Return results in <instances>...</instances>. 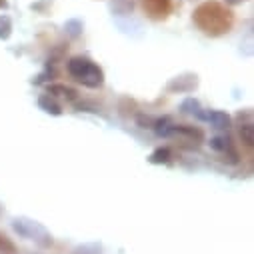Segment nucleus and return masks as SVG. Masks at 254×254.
Wrapping results in <instances>:
<instances>
[{
	"label": "nucleus",
	"instance_id": "obj_1",
	"mask_svg": "<svg viewBox=\"0 0 254 254\" xmlns=\"http://www.w3.org/2000/svg\"><path fill=\"white\" fill-rule=\"evenodd\" d=\"M196 22L206 32L220 34V32H224V30L230 28V12L224 10L222 6H218L216 2L204 4V6H200L196 10Z\"/></svg>",
	"mask_w": 254,
	"mask_h": 254
},
{
	"label": "nucleus",
	"instance_id": "obj_2",
	"mask_svg": "<svg viewBox=\"0 0 254 254\" xmlns=\"http://www.w3.org/2000/svg\"><path fill=\"white\" fill-rule=\"evenodd\" d=\"M68 70L72 76H76L80 82L88 84V86H98L102 82V72L100 68H96L90 60L86 58H72L70 64H68Z\"/></svg>",
	"mask_w": 254,
	"mask_h": 254
},
{
	"label": "nucleus",
	"instance_id": "obj_3",
	"mask_svg": "<svg viewBox=\"0 0 254 254\" xmlns=\"http://www.w3.org/2000/svg\"><path fill=\"white\" fill-rule=\"evenodd\" d=\"M170 0H144V8L152 14V16H164L168 12Z\"/></svg>",
	"mask_w": 254,
	"mask_h": 254
},
{
	"label": "nucleus",
	"instance_id": "obj_4",
	"mask_svg": "<svg viewBox=\"0 0 254 254\" xmlns=\"http://www.w3.org/2000/svg\"><path fill=\"white\" fill-rule=\"evenodd\" d=\"M0 252L2 254H12L14 252V244L4 234H0Z\"/></svg>",
	"mask_w": 254,
	"mask_h": 254
},
{
	"label": "nucleus",
	"instance_id": "obj_5",
	"mask_svg": "<svg viewBox=\"0 0 254 254\" xmlns=\"http://www.w3.org/2000/svg\"><path fill=\"white\" fill-rule=\"evenodd\" d=\"M152 160H154V162H160V160L164 162V160H168V150H158Z\"/></svg>",
	"mask_w": 254,
	"mask_h": 254
}]
</instances>
